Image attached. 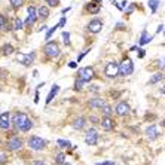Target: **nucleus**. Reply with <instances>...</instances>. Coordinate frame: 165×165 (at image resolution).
I'll return each mask as SVG.
<instances>
[{"instance_id":"obj_43","label":"nucleus","mask_w":165,"mask_h":165,"mask_svg":"<svg viewBox=\"0 0 165 165\" xmlns=\"http://www.w3.org/2000/svg\"><path fill=\"white\" fill-rule=\"evenodd\" d=\"M0 144H2V140H0Z\"/></svg>"},{"instance_id":"obj_35","label":"nucleus","mask_w":165,"mask_h":165,"mask_svg":"<svg viewBox=\"0 0 165 165\" xmlns=\"http://www.w3.org/2000/svg\"><path fill=\"white\" fill-rule=\"evenodd\" d=\"M66 22H67V18H66V16H63V18L60 20V22H58V27H64Z\"/></svg>"},{"instance_id":"obj_26","label":"nucleus","mask_w":165,"mask_h":165,"mask_svg":"<svg viewBox=\"0 0 165 165\" xmlns=\"http://www.w3.org/2000/svg\"><path fill=\"white\" fill-rule=\"evenodd\" d=\"M55 162L57 164H60V165H63L64 162H66V155L61 152V153H58L57 155V158H55Z\"/></svg>"},{"instance_id":"obj_5","label":"nucleus","mask_w":165,"mask_h":165,"mask_svg":"<svg viewBox=\"0 0 165 165\" xmlns=\"http://www.w3.org/2000/svg\"><path fill=\"white\" fill-rule=\"evenodd\" d=\"M43 51H45L46 57H49V58H57L60 54H61V49H60L57 42H48Z\"/></svg>"},{"instance_id":"obj_41","label":"nucleus","mask_w":165,"mask_h":165,"mask_svg":"<svg viewBox=\"0 0 165 165\" xmlns=\"http://www.w3.org/2000/svg\"><path fill=\"white\" fill-rule=\"evenodd\" d=\"M138 57H140V58L144 57V51H140V52H138Z\"/></svg>"},{"instance_id":"obj_32","label":"nucleus","mask_w":165,"mask_h":165,"mask_svg":"<svg viewBox=\"0 0 165 165\" xmlns=\"http://www.w3.org/2000/svg\"><path fill=\"white\" fill-rule=\"evenodd\" d=\"M45 2H46L48 6H51V7H57V6L60 5V0H45Z\"/></svg>"},{"instance_id":"obj_2","label":"nucleus","mask_w":165,"mask_h":165,"mask_svg":"<svg viewBox=\"0 0 165 165\" xmlns=\"http://www.w3.org/2000/svg\"><path fill=\"white\" fill-rule=\"evenodd\" d=\"M134 72V63L131 58H124L119 64V74L122 76H129Z\"/></svg>"},{"instance_id":"obj_22","label":"nucleus","mask_w":165,"mask_h":165,"mask_svg":"<svg viewBox=\"0 0 165 165\" xmlns=\"http://www.w3.org/2000/svg\"><path fill=\"white\" fill-rule=\"evenodd\" d=\"M152 40V36L147 31H143L141 33V39H140V45H146V43H149Z\"/></svg>"},{"instance_id":"obj_23","label":"nucleus","mask_w":165,"mask_h":165,"mask_svg":"<svg viewBox=\"0 0 165 165\" xmlns=\"http://www.w3.org/2000/svg\"><path fill=\"white\" fill-rule=\"evenodd\" d=\"M162 80V73H155L152 77H150V80H149V85H155V83H158Z\"/></svg>"},{"instance_id":"obj_12","label":"nucleus","mask_w":165,"mask_h":165,"mask_svg":"<svg viewBox=\"0 0 165 165\" xmlns=\"http://www.w3.org/2000/svg\"><path fill=\"white\" fill-rule=\"evenodd\" d=\"M11 128V115L9 112H5V113L0 115V129L7 131Z\"/></svg>"},{"instance_id":"obj_19","label":"nucleus","mask_w":165,"mask_h":165,"mask_svg":"<svg viewBox=\"0 0 165 165\" xmlns=\"http://www.w3.org/2000/svg\"><path fill=\"white\" fill-rule=\"evenodd\" d=\"M58 91H60V86L58 85H54V86H52V89L49 91V94H48V98H46V104H49L52 100H54L55 98V95L58 94Z\"/></svg>"},{"instance_id":"obj_4","label":"nucleus","mask_w":165,"mask_h":165,"mask_svg":"<svg viewBox=\"0 0 165 165\" xmlns=\"http://www.w3.org/2000/svg\"><path fill=\"white\" fill-rule=\"evenodd\" d=\"M94 77V68L92 67H82L77 70V79L82 80L83 83H88L89 80H92Z\"/></svg>"},{"instance_id":"obj_16","label":"nucleus","mask_w":165,"mask_h":165,"mask_svg":"<svg viewBox=\"0 0 165 165\" xmlns=\"http://www.w3.org/2000/svg\"><path fill=\"white\" fill-rule=\"evenodd\" d=\"M104 104H106V101H104L103 98H100V97L91 98V100L88 101V106H89L91 109H101Z\"/></svg>"},{"instance_id":"obj_1","label":"nucleus","mask_w":165,"mask_h":165,"mask_svg":"<svg viewBox=\"0 0 165 165\" xmlns=\"http://www.w3.org/2000/svg\"><path fill=\"white\" fill-rule=\"evenodd\" d=\"M12 122H14V126L18 129V131H22V133H28L33 128V120L30 119L28 115H25L24 112H16L14 115Z\"/></svg>"},{"instance_id":"obj_38","label":"nucleus","mask_w":165,"mask_h":165,"mask_svg":"<svg viewBox=\"0 0 165 165\" xmlns=\"http://www.w3.org/2000/svg\"><path fill=\"white\" fill-rule=\"evenodd\" d=\"M76 66H77V61L74 63V61H72L70 64H68V67H70V68H76Z\"/></svg>"},{"instance_id":"obj_44","label":"nucleus","mask_w":165,"mask_h":165,"mask_svg":"<svg viewBox=\"0 0 165 165\" xmlns=\"http://www.w3.org/2000/svg\"><path fill=\"white\" fill-rule=\"evenodd\" d=\"M112 2H113V0H112Z\"/></svg>"},{"instance_id":"obj_36","label":"nucleus","mask_w":165,"mask_h":165,"mask_svg":"<svg viewBox=\"0 0 165 165\" xmlns=\"http://www.w3.org/2000/svg\"><path fill=\"white\" fill-rule=\"evenodd\" d=\"M95 165H115V162H112V161H106V162H98V164H95Z\"/></svg>"},{"instance_id":"obj_27","label":"nucleus","mask_w":165,"mask_h":165,"mask_svg":"<svg viewBox=\"0 0 165 165\" xmlns=\"http://www.w3.org/2000/svg\"><path fill=\"white\" fill-rule=\"evenodd\" d=\"M61 37H63L64 45H66V46H70V34H68V31H64Z\"/></svg>"},{"instance_id":"obj_29","label":"nucleus","mask_w":165,"mask_h":165,"mask_svg":"<svg viewBox=\"0 0 165 165\" xmlns=\"http://www.w3.org/2000/svg\"><path fill=\"white\" fill-rule=\"evenodd\" d=\"M57 143H58V146L61 147V149H67V147H70V141H68V140H61V138H60Z\"/></svg>"},{"instance_id":"obj_8","label":"nucleus","mask_w":165,"mask_h":165,"mask_svg":"<svg viewBox=\"0 0 165 165\" xmlns=\"http://www.w3.org/2000/svg\"><path fill=\"white\" fill-rule=\"evenodd\" d=\"M104 73H106L107 77H116L119 74V64L115 61H110L104 68Z\"/></svg>"},{"instance_id":"obj_24","label":"nucleus","mask_w":165,"mask_h":165,"mask_svg":"<svg viewBox=\"0 0 165 165\" xmlns=\"http://www.w3.org/2000/svg\"><path fill=\"white\" fill-rule=\"evenodd\" d=\"M101 113L104 116H112L113 115V109H112L110 106H107V104H104V106L101 107Z\"/></svg>"},{"instance_id":"obj_31","label":"nucleus","mask_w":165,"mask_h":165,"mask_svg":"<svg viewBox=\"0 0 165 165\" xmlns=\"http://www.w3.org/2000/svg\"><path fill=\"white\" fill-rule=\"evenodd\" d=\"M9 2H11V5L14 7H21L22 3H24V0H9Z\"/></svg>"},{"instance_id":"obj_21","label":"nucleus","mask_w":165,"mask_h":165,"mask_svg":"<svg viewBox=\"0 0 165 165\" xmlns=\"http://www.w3.org/2000/svg\"><path fill=\"white\" fill-rule=\"evenodd\" d=\"M14 52H15V49H14V46L11 45V43H5V45L2 46V54H3L5 57L14 54Z\"/></svg>"},{"instance_id":"obj_7","label":"nucleus","mask_w":165,"mask_h":165,"mask_svg":"<svg viewBox=\"0 0 165 165\" xmlns=\"http://www.w3.org/2000/svg\"><path fill=\"white\" fill-rule=\"evenodd\" d=\"M36 21H37V9L34 6H28L27 7V20H25L24 25L30 27V25H33Z\"/></svg>"},{"instance_id":"obj_33","label":"nucleus","mask_w":165,"mask_h":165,"mask_svg":"<svg viewBox=\"0 0 165 165\" xmlns=\"http://www.w3.org/2000/svg\"><path fill=\"white\" fill-rule=\"evenodd\" d=\"M6 162H7V155L5 152H2L0 153V165H5Z\"/></svg>"},{"instance_id":"obj_14","label":"nucleus","mask_w":165,"mask_h":165,"mask_svg":"<svg viewBox=\"0 0 165 165\" xmlns=\"http://www.w3.org/2000/svg\"><path fill=\"white\" fill-rule=\"evenodd\" d=\"M146 135L149 140H156V138L159 137V129L156 125H150V126H147L146 129Z\"/></svg>"},{"instance_id":"obj_13","label":"nucleus","mask_w":165,"mask_h":165,"mask_svg":"<svg viewBox=\"0 0 165 165\" xmlns=\"http://www.w3.org/2000/svg\"><path fill=\"white\" fill-rule=\"evenodd\" d=\"M16 57H18V60H20V61H21L24 66H31V64H33V61H34V58H36V54H34V52H30L28 55L18 54Z\"/></svg>"},{"instance_id":"obj_40","label":"nucleus","mask_w":165,"mask_h":165,"mask_svg":"<svg viewBox=\"0 0 165 165\" xmlns=\"http://www.w3.org/2000/svg\"><path fill=\"white\" fill-rule=\"evenodd\" d=\"M91 122H92V124H97V122H98V119L95 118V116H91Z\"/></svg>"},{"instance_id":"obj_15","label":"nucleus","mask_w":165,"mask_h":165,"mask_svg":"<svg viewBox=\"0 0 165 165\" xmlns=\"http://www.w3.org/2000/svg\"><path fill=\"white\" fill-rule=\"evenodd\" d=\"M101 128L106 131H112L115 128V120L112 119V116H104V119L101 120Z\"/></svg>"},{"instance_id":"obj_39","label":"nucleus","mask_w":165,"mask_h":165,"mask_svg":"<svg viewBox=\"0 0 165 165\" xmlns=\"http://www.w3.org/2000/svg\"><path fill=\"white\" fill-rule=\"evenodd\" d=\"M33 165H46L45 162H43V161H34V164Z\"/></svg>"},{"instance_id":"obj_3","label":"nucleus","mask_w":165,"mask_h":165,"mask_svg":"<svg viewBox=\"0 0 165 165\" xmlns=\"http://www.w3.org/2000/svg\"><path fill=\"white\" fill-rule=\"evenodd\" d=\"M28 147L31 150L39 152V150H43L46 147V141L43 140V138H40L39 135H31L28 138Z\"/></svg>"},{"instance_id":"obj_10","label":"nucleus","mask_w":165,"mask_h":165,"mask_svg":"<svg viewBox=\"0 0 165 165\" xmlns=\"http://www.w3.org/2000/svg\"><path fill=\"white\" fill-rule=\"evenodd\" d=\"M88 31H91V33H94V34H97V33H100L101 30H103V21L101 20H92V21H89L88 22Z\"/></svg>"},{"instance_id":"obj_25","label":"nucleus","mask_w":165,"mask_h":165,"mask_svg":"<svg viewBox=\"0 0 165 165\" xmlns=\"http://www.w3.org/2000/svg\"><path fill=\"white\" fill-rule=\"evenodd\" d=\"M147 5L150 6L152 14H155V12H156V9L159 7V0H149V2H147Z\"/></svg>"},{"instance_id":"obj_42","label":"nucleus","mask_w":165,"mask_h":165,"mask_svg":"<svg viewBox=\"0 0 165 165\" xmlns=\"http://www.w3.org/2000/svg\"><path fill=\"white\" fill-rule=\"evenodd\" d=\"M101 2H103V0H97V3H100V5H101Z\"/></svg>"},{"instance_id":"obj_6","label":"nucleus","mask_w":165,"mask_h":165,"mask_svg":"<svg viewBox=\"0 0 165 165\" xmlns=\"http://www.w3.org/2000/svg\"><path fill=\"white\" fill-rule=\"evenodd\" d=\"M22 146H24V141L20 137H12L11 140L6 143V149L9 152H16V150H20Z\"/></svg>"},{"instance_id":"obj_20","label":"nucleus","mask_w":165,"mask_h":165,"mask_svg":"<svg viewBox=\"0 0 165 165\" xmlns=\"http://www.w3.org/2000/svg\"><path fill=\"white\" fill-rule=\"evenodd\" d=\"M85 124H86V119L85 118H76L73 120V128L74 129H82L85 126Z\"/></svg>"},{"instance_id":"obj_9","label":"nucleus","mask_w":165,"mask_h":165,"mask_svg":"<svg viewBox=\"0 0 165 165\" xmlns=\"http://www.w3.org/2000/svg\"><path fill=\"white\" fill-rule=\"evenodd\" d=\"M97 141H98V133L95 131L94 128L88 129V131H86V135H85V143L89 144V146H95Z\"/></svg>"},{"instance_id":"obj_11","label":"nucleus","mask_w":165,"mask_h":165,"mask_svg":"<svg viewBox=\"0 0 165 165\" xmlns=\"http://www.w3.org/2000/svg\"><path fill=\"white\" fill-rule=\"evenodd\" d=\"M115 112H116V115H118V116H126V115H129L131 109H129L128 103L120 101V103H118V106L115 107Z\"/></svg>"},{"instance_id":"obj_37","label":"nucleus","mask_w":165,"mask_h":165,"mask_svg":"<svg viewBox=\"0 0 165 165\" xmlns=\"http://www.w3.org/2000/svg\"><path fill=\"white\" fill-rule=\"evenodd\" d=\"M162 30H164V24H159V27L156 28V33L159 34V33H162Z\"/></svg>"},{"instance_id":"obj_17","label":"nucleus","mask_w":165,"mask_h":165,"mask_svg":"<svg viewBox=\"0 0 165 165\" xmlns=\"http://www.w3.org/2000/svg\"><path fill=\"white\" fill-rule=\"evenodd\" d=\"M100 7H101L100 3H97V2H89L88 5H86V11L94 15V14H98V12H100Z\"/></svg>"},{"instance_id":"obj_34","label":"nucleus","mask_w":165,"mask_h":165,"mask_svg":"<svg viewBox=\"0 0 165 165\" xmlns=\"http://www.w3.org/2000/svg\"><path fill=\"white\" fill-rule=\"evenodd\" d=\"M5 25H6V18H5L2 14H0V30L5 28Z\"/></svg>"},{"instance_id":"obj_28","label":"nucleus","mask_w":165,"mask_h":165,"mask_svg":"<svg viewBox=\"0 0 165 165\" xmlns=\"http://www.w3.org/2000/svg\"><path fill=\"white\" fill-rule=\"evenodd\" d=\"M22 27H24V22H22L20 18H16V20H15V22H14V30L18 31V30H21Z\"/></svg>"},{"instance_id":"obj_18","label":"nucleus","mask_w":165,"mask_h":165,"mask_svg":"<svg viewBox=\"0 0 165 165\" xmlns=\"http://www.w3.org/2000/svg\"><path fill=\"white\" fill-rule=\"evenodd\" d=\"M49 16V7H46V6H40L39 9H37V18H40V20H46Z\"/></svg>"},{"instance_id":"obj_30","label":"nucleus","mask_w":165,"mask_h":165,"mask_svg":"<svg viewBox=\"0 0 165 165\" xmlns=\"http://www.w3.org/2000/svg\"><path fill=\"white\" fill-rule=\"evenodd\" d=\"M57 28H58V25H54L52 28H49V30H48V33H46V36H45V39H46V40H49V39L52 37V34L55 33V30H57Z\"/></svg>"}]
</instances>
